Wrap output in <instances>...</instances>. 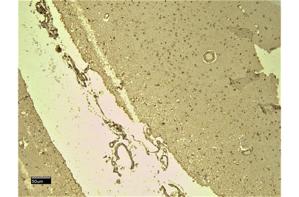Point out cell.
<instances>
[{"instance_id":"cell-1","label":"cell","mask_w":299,"mask_h":197,"mask_svg":"<svg viewBox=\"0 0 299 197\" xmlns=\"http://www.w3.org/2000/svg\"><path fill=\"white\" fill-rule=\"evenodd\" d=\"M203 58L204 60L207 63H212L215 59V54L213 51H206L203 55Z\"/></svg>"}]
</instances>
